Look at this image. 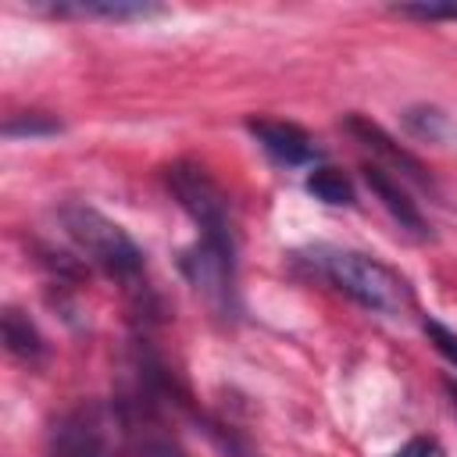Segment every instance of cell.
<instances>
[{"mask_svg": "<svg viewBox=\"0 0 457 457\" xmlns=\"http://www.w3.org/2000/svg\"><path fill=\"white\" fill-rule=\"evenodd\" d=\"M393 14L400 18H421V21H457V4H396Z\"/></svg>", "mask_w": 457, "mask_h": 457, "instance_id": "4fadbf2b", "label": "cell"}, {"mask_svg": "<svg viewBox=\"0 0 457 457\" xmlns=\"http://www.w3.org/2000/svg\"><path fill=\"white\" fill-rule=\"evenodd\" d=\"M425 336H428V339H432V346H436V350H439V353L457 368V332H450L446 325H439V321H432V318H428V321H425Z\"/></svg>", "mask_w": 457, "mask_h": 457, "instance_id": "9a60e30c", "label": "cell"}, {"mask_svg": "<svg viewBox=\"0 0 457 457\" xmlns=\"http://www.w3.org/2000/svg\"><path fill=\"white\" fill-rule=\"evenodd\" d=\"M168 186L179 196V204L186 207V214L200 225L204 239H218V243H232V228H228V200L218 189V182L196 168V164H171L168 168Z\"/></svg>", "mask_w": 457, "mask_h": 457, "instance_id": "3957f363", "label": "cell"}, {"mask_svg": "<svg viewBox=\"0 0 457 457\" xmlns=\"http://www.w3.org/2000/svg\"><path fill=\"white\" fill-rule=\"evenodd\" d=\"M446 393H450V400H453V407H457V386H453V382L446 386Z\"/></svg>", "mask_w": 457, "mask_h": 457, "instance_id": "e0dca14e", "label": "cell"}, {"mask_svg": "<svg viewBox=\"0 0 457 457\" xmlns=\"http://www.w3.org/2000/svg\"><path fill=\"white\" fill-rule=\"evenodd\" d=\"M46 457H111L107 421L96 407H79L50 436Z\"/></svg>", "mask_w": 457, "mask_h": 457, "instance_id": "5b68a950", "label": "cell"}, {"mask_svg": "<svg viewBox=\"0 0 457 457\" xmlns=\"http://www.w3.org/2000/svg\"><path fill=\"white\" fill-rule=\"evenodd\" d=\"M432 439H411V443H403L396 453H389V457H432Z\"/></svg>", "mask_w": 457, "mask_h": 457, "instance_id": "2e32d148", "label": "cell"}, {"mask_svg": "<svg viewBox=\"0 0 457 457\" xmlns=\"http://www.w3.org/2000/svg\"><path fill=\"white\" fill-rule=\"evenodd\" d=\"M61 225H64V232L71 236V243H75L93 264H100L104 271L129 278V275H136V271L143 268V253H139L136 239H132L118 221L104 218L100 211L82 207V204L64 207V211H61Z\"/></svg>", "mask_w": 457, "mask_h": 457, "instance_id": "7a4b0ae2", "label": "cell"}, {"mask_svg": "<svg viewBox=\"0 0 457 457\" xmlns=\"http://www.w3.org/2000/svg\"><path fill=\"white\" fill-rule=\"evenodd\" d=\"M314 268L350 300H357L368 311L378 314H400L411 303V289L407 282L386 268L382 261L357 253V250H336V246H318L314 250Z\"/></svg>", "mask_w": 457, "mask_h": 457, "instance_id": "6da1fadb", "label": "cell"}, {"mask_svg": "<svg viewBox=\"0 0 457 457\" xmlns=\"http://www.w3.org/2000/svg\"><path fill=\"white\" fill-rule=\"evenodd\" d=\"M236 243H218V239H204L182 257V268L189 275V282L196 286V293H204L211 303H225L232 293V261Z\"/></svg>", "mask_w": 457, "mask_h": 457, "instance_id": "277c9868", "label": "cell"}, {"mask_svg": "<svg viewBox=\"0 0 457 457\" xmlns=\"http://www.w3.org/2000/svg\"><path fill=\"white\" fill-rule=\"evenodd\" d=\"M346 129L371 150V154H382L396 171H403V175H411V179H418V182H425V168H421V161L418 157H411L403 146H396V139H389L375 121H368V118H361V114H353V118H346Z\"/></svg>", "mask_w": 457, "mask_h": 457, "instance_id": "ba28073f", "label": "cell"}, {"mask_svg": "<svg viewBox=\"0 0 457 457\" xmlns=\"http://www.w3.org/2000/svg\"><path fill=\"white\" fill-rule=\"evenodd\" d=\"M307 193L321 204H332V207H343V204H353V186L350 179L339 171V168H328V164H318L311 175H307Z\"/></svg>", "mask_w": 457, "mask_h": 457, "instance_id": "30bf717a", "label": "cell"}, {"mask_svg": "<svg viewBox=\"0 0 457 457\" xmlns=\"http://www.w3.org/2000/svg\"><path fill=\"white\" fill-rule=\"evenodd\" d=\"M57 14H82V18H107V21H139L161 14L154 4H129V0H96V4H61Z\"/></svg>", "mask_w": 457, "mask_h": 457, "instance_id": "9c48e42d", "label": "cell"}, {"mask_svg": "<svg viewBox=\"0 0 457 457\" xmlns=\"http://www.w3.org/2000/svg\"><path fill=\"white\" fill-rule=\"evenodd\" d=\"M403 121L418 139H428V143H450L457 136V125L436 107H411L403 114Z\"/></svg>", "mask_w": 457, "mask_h": 457, "instance_id": "7c38bea8", "label": "cell"}, {"mask_svg": "<svg viewBox=\"0 0 457 457\" xmlns=\"http://www.w3.org/2000/svg\"><path fill=\"white\" fill-rule=\"evenodd\" d=\"M364 182L371 186V193L382 200V207L393 214V221H396L400 228H407V232H411V236H418V239H425V236H428V225H425V218H421L418 204L407 196V189L400 186V179H396V175H389L382 164H364Z\"/></svg>", "mask_w": 457, "mask_h": 457, "instance_id": "52a82bcc", "label": "cell"}, {"mask_svg": "<svg viewBox=\"0 0 457 457\" xmlns=\"http://www.w3.org/2000/svg\"><path fill=\"white\" fill-rule=\"evenodd\" d=\"M61 125L50 121V118H39V114H29V118H11L4 125V136H46V132H57Z\"/></svg>", "mask_w": 457, "mask_h": 457, "instance_id": "5bb4252c", "label": "cell"}, {"mask_svg": "<svg viewBox=\"0 0 457 457\" xmlns=\"http://www.w3.org/2000/svg\"><path fill=\"white\" fill-rule=\"evenodd\" d=\"M4 343H7V350L14 357H25V361H32V357L43 353V339H39L36 325L21 311H14V307L4 311Z\"/></svg>", "mask_w": 457, "mask_h": 457, "instance_id": "8fae6325", "label": "cell"}, {"mask_svg": "<svg viewBox=\"0 0 457 457\" xmlns=\"http://www.w3.org/2000/svg\"><path fill=\"white\" fill-rule=\"evenodd\" d=\"M250 136L282 164H314L318 161V146L314 139L293 125V121H275V118H250L246 121Z\"/></svg>", "mask_w": 457, "mask_h": 457, "instance_id": "8992f818", "label": "cell"}]
</instances>
